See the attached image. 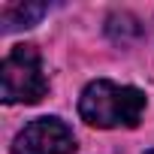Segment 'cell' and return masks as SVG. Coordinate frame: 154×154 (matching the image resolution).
Instances as JSON below:
<instances>
[{
    "label": "cell",
    "mask_w": 154,
    "mask_h": 154,
    "mask_svg": "<svg viewBox=\"0 0 154 154\" xmlns=\"http://www.w3.org/2000/svg\"><path fill=\"white\" fill-rule=\"evenodd\" d=\"M145 112V94L130 85H118L109 79L91 82L79 97V115L85 124L100 130L136 127Z\"/></svg>",
    "instance_id": "1"
},
{
    "label": "cell",
    "mask_w": 154,
    "mask_h": 154,
    "mask_svg": "<svg viewBox=\"0 0 154 154\" xmlns=\"http://www.w3.org/2000/svg\"><path fill=\"white\" fill-rule=\"evenodd\" d=\"M48 94L39 51L33 45H15L0 63V97L3 103H39Z\"/></svg>",
    "instance_id": "2"
},
{
    "label": "cell",
    "mask_w": 154,
    "mask_h": 154,
    "mask_svg": "<svg viewBox=\"0 0 154 154\" xmlns=\"http://www.w3.org/2000/svg\"><path fill=\"white\" fill-rule=\"evenodd\" d=\"M75 136L60 118L30 121L12 142V154H72Z\"/></svg>",
    "instance_id": "3"
},
{
    "label": "cell",
    "mask_w": 154,
    "mask_h": 154,
    "mask_svg": "<svg viewBox=\"0 0 154 154\" xmlns=\"http://www.w3.org/2000/svg\"><path fill=\"white\" fill-rule=\"evenodd\" d=\"M45 12L42 3H9L0 9V21H3L6 30H15V27H30L39 15Z\"/></svg>",
    "instance_id": "4"
},
{
    "label": "cell",
    "mask_w": 154,
    "mask_h": 154,
    "mask_svg": "<svg viewBox=\"0 0 154 154\" xmlns=\"http://www.w3.org/2000/svg\"><path fill=\"white\" fill-rule=\"evenodd\" d=\"M148 154H154V151H148Z\"/></svg>",
    "instance_id": "5"
}]
</instances>
